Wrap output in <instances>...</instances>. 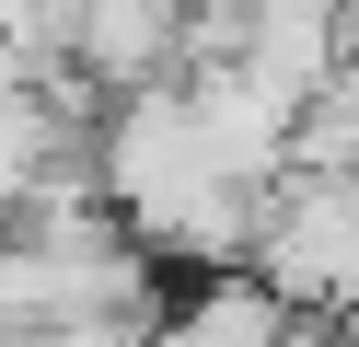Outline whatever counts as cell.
<instances>
[{"label":"cell","instance_id":"obj_1","mask_svg":"<svg viewBox=\"0 0 359 347\" xmlns=\"http://www.w3.org/2000/svg\"><path fill=\"white\" fill-rule=\"evenodd\" d=\"M93 197L116 208V231L151 254V266H197V278H220V266H243L255 254V220H266V197H243L232 174H220V151H209V128H197V104H186V81H151V93H116V104L93 116Z\"/></svg>","mask_w":359,"mask_h":347},{"label":"cell","instance_id":"obj_2","mask_svg":"<svg viewBox=\"0 0 359 347\" xmlns=\"http://www.w3.org/2000/svg\"><path fill=\"white\" fill-rule=\"evenodd\" d=\"M290 324L302 313H290L255 266H220V278H197L186 301H163L151 347H290Z\"/></svg>","mask_w":359,"mask_h":347}]
</instances>
